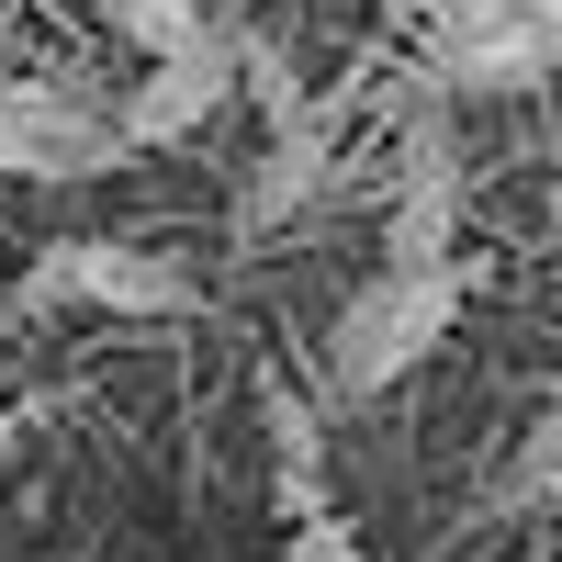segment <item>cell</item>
Masks as SVG:
<instances>
[{"instance_id": "1", "label": "cell", "mask_w": 562, "mask_h": 562, "mask_svg": "<svg viewBox=\"0 0 562 562\" xmlns=\"http://www.w3.org/2000/svg\"><path fill=\"white\" fill-rule=\"evenodd\" d=\"M461 326V270H371L326 326V394L371 405L383 383H405L416 360Z\"/></svg>"}, {"instance_id": "2", "label": "cell", "mask_w": 562, "mask_h": 562, "mask_svg": "<svg viewBox=\"0 0 562 562\" xmlns=\"http://www.w3.org/2000/svg\"><path fill=\"white\" fill-rule=\"evenodd\" d=\"M124 147H135L124 102H102V90H79V79L0 68V169L12 180H102Z\"/></svg>"}, {"instance_id": "3", "label": "cell", "mask_w": 562, "mask_h": 562, "mask_svg": "<svg viewBox=\"0 0 562 562\" xmlns=\"http://www.w3.org/2000/svg\"><path fill=\"white\" fill-rule=\"evenodd\" d=\"M562 68V0H439L428 79L439 90H540Z\"/></svg>"}, {"instance_id": "4", "label": "cell", "mask_w": 562, "mask_h": 562, "mask_svg": "<svg viewBox=\"0 0 562 562\" xmlns=\"http://www.w3.org/2000/svg\"><path fill=\"white\" fill-rule=\"evenodd\" d=\"M461 248V135L439 113V79L405 90V147H394V203H383V270H450Z\"/></svg>"}, {"instance_id": "5", "label": "cell", "mask_w": 562, "mask_h": 562, "mask_svg": "<svg viewBox=\"0 0 562 562\" xmlns=\"http://www.w3.org/2000/svg\"><path fill=\"white\" fill-rule=\"evenodd\" d=\"M34 304H102V315H192L203 281L158 259V248H124V237H68L34 259Z\"/></svg>"}, {"instance_id": "6", "label": "cell", "mask_w": 562, "mask_h": 562, "mask_svg": "<svg viewBox=\"0 0 562 562\" xmlns=\"http://www.w3.org/2000/svg\"><path fill=\"white\" fill-rule=\"evenodd\" d=\"M248 90V23H214L192 34L180 57H147V79L124 90V135L135 147H169V135H203L225 102Z\"/></svg>"}, {"instance_id": "7", "label": "cell", "mask_w": 562, "mask_h": 562, "mask_svg": "<svg viewBox=\"0 0 562 562\" xmlns=\"http://www.w3.org/2000/svg\"><path fill=\"white\" fill-rule=\"evenodd\" d=\"M326 192V124H270V158L248 169V225H281V214H304Z\"/></svg>"}, {"instance_id": "8", "label": "cell", "mask_w": 562, "mask_h": 562, "mask_svg": "<svg viewBox=\"0 0 562 562\" xmlns=\"http://www.w3.org/2000/svg\"><path fill=\"white\" fill-rule=\"evenodd\" d=\"M259 416H270V473H281V518H326V450H315V416L293 405V383H270L259 394Z\"/></svg>"}, {"instance_id": "9", "label": "cell", "mask_w": 562, "mask_h": 562, "mask_svg": "<svg viewBox=\"0 0 562 562\" xmlns=\"http://www.w3.org/2000/svg\"><path fill=\"white\" fill-rule=\"evenodd\" d=\"M102 23H113V34H135L147 57H180L192 34H214V23H203V0H102Z\"/></svg>"}, {"instance_id": "10", "label": "cell", "mask_w": 562, "mask_h": 562, "mask_svg": "<svg viewBox=\"0 0 562 562\" xmlns=\"http://www.w3.org/2000/svg\"><path fill=\"white\" fill-rule=\"evenodd\" d=\"M281 562H371V551H360V540H349L338 518H304L293 540H281Z\"/></svg>"}, {"instance_id": "11", "label": "cell", "mask_w": 562, "mask_h": 562, "mask_svg": "<svg viewBox=\"0 0 562 562\" xmlns=\"http://www.w3.org/2000/svg\"><path fill=\"white\" fill-rule=\"evenodd\" d=\"M540 461L562 473V394H551V416H540Z\"/></svg>"}, {"instance_id": "12", "label": "cell", "mask_w": 562, "mask_h": 562, "mask_svg": "<svg viewBox=\"0 0 562 562\" xmlns=\"http://www.w3.org/2000/svg\"><path fill=\"white\" fill-rule=\"evenodd\" d=\"M259 12V0H203V23H248Z\"/></svg>"}]
</instances>
